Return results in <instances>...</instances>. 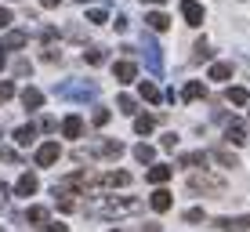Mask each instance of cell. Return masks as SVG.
I'll list each match as a JSON object with an SVG mask.
<instances>
[{"mask_svg":"<svg viewBox=\"0 0 250 232\" xmlns=\"http://www.w3.org/2000/svg\"><path fill=\"white\" fill-rule=\"evenodd\" d=\"M4 203H7V185L0 182V207H4Z\"/></svg>","mask_w":250,"mask_h":232,"instance_id":"42","label":"cell"},{"mask_svg":"<svg viewBox=\"0 0 250 232\" xmlns=\"http://www.w3.org/2000/svg\"><path fill=\"white\" fill-rule=\"evenodd\" d=\"M142 98L156 105V102H160V87H156V84H145V80H142Z\"/></svg>","mask_w":250,"mask_h":232,"instance_id":"28","label":"cell"},{"mask_svg":"<svg viewBox=\"0 0 250 232\" xmlns=\"http://www.w3.org/2000/svg\"><path fill=\"white\" fill-rule=\"evenodd\" d=\"M4 65H7V62H4V55H0V69H4Z\"/></svg>","mask_w":250,"mask_h":232,"instance_id":"49","label":"cell"},{"mask_svg":"<svg viewBox=\"0 0 250 232\" xmlns=\"http://www.w3.org/2000/svg\"><path fill=\"white\" fill-rule=\"evenodd\" d=\"M225 138H229L232 145H243V142H247V124H243V120H232L229 131H225Z\"/></svg>","mask_w":250,"mask_h":232,"instance_id":"13","label":"cell"},{"mask_svg":"<svg viewBox=\"0 0 250 232\" xmlns=\"http://www.w3.org/2000/svg\"><path fill=\"white\" fill-rule=\"evenodd\" d=\"M87 22H91V25H105V22H109L105 7H91V11H87Z\"/></svg>","mask_w":250,"mask_h":232,"instance_id":"29","label":"cell"},{"mask_svg":"<svg viewBox=\"0 0 250 232\" xmlns=\"http://www.w3.org/2000/svg\"><path fill=\"white\" fill-rule=\"evenodd\" d=\"M178 163H182V167H207V156L203 152H185Z\"/></svg>","mask_w":250,"mask_h":232,"instance_id":"26","label":"cell"},{"mask_svg":"<svg viewBox=\"0 0 250 232\" xmlns=\"http://www.w3.org/2000/svg\"><path fill=\"white\" fill-rule=\"evenodd\" d=\"M62 134H65V138H80V134H83V120L80 116H65L62 120Z\"/></svg>","mask_w":250,"mask_h":232,"instance_id":"14","label":"cell"},{"mask_svg":"<svg viewBox=\"0 0 250 232\" xmlns=\"http://www.w3.org/2000/svg\"><path fill=\"white\" fill-rule=\"evenodd\" d=\"M149 203H152V211H156V214H163V211H170V207H174V196H170L167 189H156Z\"/></svg>","mask_w":250,"mask_h":232,"instance_id":"11","label":"cell"},{"mask_svg":"<svg viewBox=\"0 0 250 232\" xmlns=\"http://www.w3.org/2000/svg\"><path fill=\"white\" fill-rule=\"evenodd\" d=\"M160 145H163V149H174V145H178V134H174V131H170V134H163Z\"/></svg>","mask_w":250,"mask_h":232,"instance_id":"35","label":"cell"},{"mask_svg":"<svg viewBox=\"0 0 250 232\" xmlns=\"http://www.w3.org/2000/svg\"><path fill=\"white\" fill-rule=\"evenodd\" d=\"M225 98L232 102V105H247V102H250V91H247V87H229Z\"/></svg>","mask_w":250,"mask_h":232,"instance_id":"21","label":"cell"},{"mask_svg":"<svg viewBox=\"0 0 250 232\" xmlns=\"http://www.w3.org/2000/svg\"><path fill=\"white\" fill-rule=\"evenodd\" d=\"M152 127H156V120H152V116H138V120H134V131H138V134H149Z\"/></svg>","mask_w":250,"mask_h":232,"instance_id":"30","label":"cell"},{"mask_svg":"<svg viewBox=\"0 0 250 232\" xmlns=\"http://www.w3.org/2000/svg\"><path fill=\"white\" fill-rule=\"evenodd\" d=\"M80 4H87V0H80Z\"/></svg>","mask_w":250,"mask_h":232,"instance_id":"50","label":"cell"},{"mask_svg":"<svg viewBox=\"0 0 250 232\" xmlns=\"http://www.w3.org/2000/svg\"><path fill=\"white\" fill-rule=\"evenodd\" d=\"M229 232H247V229H232V225H229Z\"/></svg>","mask_w":250,"mask_h":232,"instance_id":"48","label":"cell"},{"mask_svg":"<svg viewBox=\"0 0 250 232\" xmlns=\"http://www.w3.org/2000/svg\"><path fill=\"white\" fill-rule=\"evenodd\" d=\"M11 94H15V84L4 80V84H0V105H4V102H11Z\"/></svg>","mask_w":250,"mask_h":232,"instance_id":"33","label":"cell"},{"mask_svg":"<svg viewBox=\"0 0 250 232\" xmlns=\"http://www.w3.org/2000/svg\"><path fill=\"white\" fill-rule=\"evenodd\" d=\"M40 131H47V134L58 131V120H55V116H44V120H40Z\"/></svg>","mask_w":250,"mask_h":232,"instance_id":"34","label":"cell"},{"mask_svg":"<svg viewBox=\"0 0 250 232\" xmlns=\"http://www.w3.org/2000/svg\"><path fill=\"white\" fill-rule=\"evenodd\" d=\"M33 138H37V127H33V124H22L19 131H15V142H19V145H33Z\"/></svg>","mask_w":250,"mask_h":232,"instance_id":"20","label":"cell"},{"mask_svg":"<svg viewBox=\"0 0 250 232\" xmlns=\"http://www.w3.org/2000/svg\"><path fill=\"white\" fill-rule=\"evenodd\" d=\"M232 225H250V214H247V218H239V221H232Z\"/></svg>","mask_w":250,"mask_h":232,"instance_id":"46","label":"cell"},{"mask_svg":"<svg viewBox=\"0 0 250 232\" xmlns=\"http://www.w3.org/2000/svg\"><path fill=\"white\" fill-rule=\"evenodd\" d=\"M0 160H7V163H15L19 156H15V149H0Z\"/></svg>","mask_w":250,"mask_h":232,"instance_id":"41","label":"cell"},{"mask_svg":"<svg viewBox=\"0 0 250 232\" xmlns=\"http://www.w3.org/2000/svg\"><path fill=\"white\" fill-rule=\"evenodd\" d=\"M185 221H192V225H196V221H203V211H200V207H192V211H185Z\"/></svg>","mask_w":250,"mask_h":232,"instance_id":"36","label":"cell"},{"mask_svg":"<svg viewBox=\"0 0 250 232\" xmlns=\"http://www.w3.org/2000/svg\"><path fill=\"white\" fill-rule=\"evenodd\" d=\"M7 25H11V11H7V7H0V29H7Z\"/></svg>","mask_w":250,"mask_h":232,"instance_id":"38","label":"cell"},{"mask_svg":"<svg viewBox=\"0 0 250 232\" xmlns=\"http://www.w3.org/2000/svg\"><path fill=\"white\" fill-rule=\"evenodd\" d=\"M145 22H149V29H152V33H163V29L170 25V19H167L163 11H149V15H145Z\"/></svg>","mask_w":250,"mask_h":232,"instance_id":"15","label":"cell"},{"mask_svg":"<svg viewBox=\"0 0 250 232\" xmlns=\"http://www.w3.org/2000/svg\"><path fill=\"white\" fill-rule=\"evenodd\" d=\"M37 189H40L37 178H33V174H22V178H19V185H15V192H19V196H33Z\"/></svg>","mask_w":250,"mask_h":232,"instance_id":"16","label":"cell"},{"mask_svg":"<svg viewBox=\"0 0 250 232\" xmlns=\"http://www.w3.org/2000/svg\"><path fill=\"white\" fill-rule=\"evenodd\" d=\"M113 73H116V80H120V84H131L134 76H138V65L131 62V58H124V62H116V65H113Z\"/></svg>","mask_w":250,"mask_h":232,"instance_id":"10","label":"cell"},{"mask_svg":"<svg viewBox=\"0 0 250 232\" xmlns=\"http://www.w3.org/2000/svg\"><path fill=\"white\" fill-rule=\"evenodd\" d=\"M47 232H69V229H65V225H51Z\"/></svg>","mask_w":250,"mask_h":232,"instance_id":"45","label":"cell"},{"mask_svg":"<svg viewBox=\"0 0 250 232\" xmlns=\"http://www.w3.org/2000/svg\"><path fill=\"white\" fill-rule=\"evenodd\" d=\"M55 94L58 98H73V102H87L98 94V84H58Z\"/></svg>","mask_w":250,"mask_h":232,"instance_id":"2","label":"cell"},{"mask_svg":"<svg viewBox=\"0 0 250 232\" xmlns=\"http://www.w3.org/2000/svg\"><path fill=\"white\" fill-rule=\"evenodd\" d=\"M142 44H145V62H149V69H152V73H163V58H160V47L152 44L149 37H145Z\"/></svg>","mask_w":250,"mask_h":232,"instance_id":"9","label":"cell"},{"mask_svg":"<svg viewBox=\"0 0 250 232\" xmlns=\"http://www.w3.org/2000/svg\"><path fill=\"white\" fill-rule=\"evenodd\" d=\"M232 76V65L229 62H214L210 65V80H229Z\"/></svg>","mask_w":250,"mask_h":232,"instance_id":"25","label":"cell"},{"mask_svg":"<svg viewBox=\"0 0 250 232\" xmlns=\"http://www.w3.org/2000/svg\"><path fill=\"white\" fill-rule=\"evenodd\" d=\"M210 156H214V160H218V163H221V167H239V156H236V152H229V149H214V152H210Z\"/></svg>","mask_w":250,"mask_h":232,"instance_id":"19","label":"cell"},{"mask_svg":"<svg viewBox=\"0 0 250 232\" xmlns=\"http://www.w3.org/2000/svg\"><path fill=\"white\" fill-rule=\"evenodd\" d=\"M170 174H174V167H170V163H156V167H149V174H145V178H149L152 185H163Z\"/></svg>","mask_w":250,"mask_h":232,"instance_id":"12","label":"cell"},{"mask_svg":"<svg viewBox=\"0 0 250 232\" xmlns=\"http://www.w3.org/2000/svg\"><path fill=\"white\" fill-rule=\"evenodd\" d=\"M33 69V65L29 62H25V58H19V62H15V73H19V76H25V73H29Z\"/></svg>","mask_w":250,"mask_h":232,"instance_id":"37","label":"cell"},{"mask_svg":"<svg viewBox=\"0 0 250 232\" xmlns=\"http://www.w3.org/2000/svg\"><path fill=\"white\" fill-rule=\"evenodd\" d=\"M188 192H210V196H225V182L214 174H192L188 178Z\"/></svg>","mask_w":250,"mask_h":232,"instance_id":"3","label":"cell"},{"mask_svg":"<svg viewBox=\"0 0 250 232\" xmlns=\"http://www.w3.org/2000/svg\"><path fill=\"white\" fill-rule=\"evenodd\" d=\"M40 4H44V7H58L62 0H40Z\"/></svg>","mask_w":250,"mask_h":232,"instance_id":"44","label":"cell"},{"mask_svg":"<svg viewBox=\"0 0 250 232\" xmlns=\"http://www.w3.org/2000/svg\"><path fill=\"white\" fill-rule=\"evenodd\" d=\"M142 211V200H102L98 214L102 218H124V214H138Z\"/></svg>","mask_w":250,"mask_h":232,"instance_id":"1","label":"cell"},{"mask_svg":"<svg viewBox=\"0 0 250 232\" xmlns=\"http://www.w3.org/2000/svg\"><path fill=\"white\" fill-rule=\"evenodd\" d=\"M113 25H116V33H127V25H131V22H127L124 15H116V22H113Z\"/></svg>","mask_w":250,"mask_h":232,"instance_id":"39","label":"cell"},{"mask_svg":"<svg viewBox=\"0 0 250 232\" xmlns=\"http://www.w3.org/2000/svg\"><path fill=\"white\" fill-rule=\"evenodd\" d=\"M203 94H207V87H203L200 80H188L185 91H182V102H196V98H203Z\"/></svg>","mask_w":250,"mask_h":232,"instance_id":"17","label":"cell"},{"mask_svg":"<svg viewBox=\"0 0 250 232\" xmlns=\"http://www.w3.org/2000/svg\"><path fill=\"white\" fill-rule=\"evenodd\" d=\"M192 62H210V47H207V40H200V44H196V55H192Z\"/></svg>","mask_w":250,"mask_h":232,"instance_id":"31","label":"cell"},{"mask_svg":"<svg viewBox=\"0 0 250 232\" xmlns=\"http://www.w3.org/2000/svg\"><path fill=\"white\" fill-rule=\"evenodd\" d=\"M29 44V33H22V29H11L4 40H0V51H19V47H25Z\"/></svg>","mask_w":250,"mask_h":232,"instance_id":"7","label":"cell"},{"mask_svg":"<svg viewBox=\"0 0 250 232\" xmlns=\"http://www.w3.org/2000/svg\"><path fill=\"white\" fill-rule=\"evenodd\" d=\"M91 156H102V160H116V156H124V142H116V138H105V142H94Z\"/></svg>","mask_w":250,"mask_h":232,"instance_id":"4","label":"cell"},{"mask_svg":"<svg viewBox=\"0 0 250 232\" xmlns=\"http://www.w3.org/2000/svg\"><path fill=\"white\" fill-rule=\"evenodd\" d=\"M116 109H120V113H127V116H134V113H138V102L131 98V94H120V98H116Z\"/></svg>","mask_w":250,"mask_h":232,"instance_id":"22","label":"cell"},{"mask_svg":"<svg viewBox=\"0 0 250 232\" xmlns=\"http://www.w3.org/2000/svg\"><path fill=\"white\" fill-rule=\"evenodd\" d=\"M25 221H33V225H47V207H29V211H25Z\"/></svg>","mask_w":250,"mask_h":232,"instance_id":"24","label":"cell"},{"mask_svg":"<svg viewBox=\"0 0 250 232\" xmlns=\"http://www.w3.org/2000/svg\"><path fill=\"white\" fill-rule=\"evenodd\" d=\"M22 105L25 109H40V105H44V94H40L37 87H25L22 91Z\"/></svg>","mask_w":250,"mask_h":232,"instance_id":"18","label":"cell"},{"mask_svg":"<svg viewBox=\"0 0 250 232\" xmlns=\"http://www.w3.org/2000/svg\"><path fill=\"white\" fill-rule=\"evenodd\" d=\"M58 58H62V55H58L55 47H47V51H44V62H58Z\"/></svg>","mask_w":250,"mask_h":232,"instance_id":"40","label":"cell"},{"mask_svg":"<svg viewBox=\"0 0 250 232\" xmlns=\"http://www.w3.org/2000/svg\"><path fill=\"white\" fill-rule=\"evenodd\" d=\"M138 232H160V225H142Z\"/></svg>","mask_w":250,"mask_h":232,"instance_id":"43","label":"cell"},{"mask_svg":"<svg viewBox=\"0 0 250 232\" xmlns=\"http://www.w3.org/2000/svg\"><path fill=\"white\" fill-rule=\"evenodd\" d=\"M94 185H109V189L131 185V174H127V170H109V174H98V178H94Z\"/></svg>","mask_w":250,"mask_h":232,"instance_id":"6","label":"cell"},{"mask_svg":"<svg viewBox=\"0 0 250 232\" xmlns=\"http://www.w3.org/2000/svg\"><path fill=\"white\" fill-rule=\"evenodd\" d=\"M58 156H62L58 142H44V145L37 149V167H51V163H58Z\"/></svg>","mask_w":250,"mask_h":232,"instance_id":"5","label":"cell"},{"mask_svg":"<svg viewBox=\"0 0 250 232\" xmlns=\"http://www.w3.org/2000/svg\"><path fill=\"white\" fill-rule=\"evenodd\" d=\"M152 156H156V149H152V145H145V142L134 145V160H138V163H152Z\"/></svg>","mask_w":250,"mask_h":232,"instance_id":"23","label":"cell"},{"mask_svg":"<svg viewBox=\"0 0 250 232\" xmlns=\"http://www.w3.org/2000/svg\"><path fill=\"white\" fill-rule=\"evenodd\" d=\"M182 19L188 25H203V7L196 4V0H182Z\"/></svg>","mask_w":250,"mask_h":232,"instance_id":"8","label":"cell"},{"mask_svg":"<svg viewBox=\"0 0 250 232\" xmlns=\"http://www.w3.org/2000/svg\"><path fill=\"white\" fill-rule=\"evenodd\" d=\"M145 4H167V0H145Z\"/></svg>","mask_w":250,"mask_h":232,"instance_id":"47","label":"cell"},{"mask_svg":"<svg viewBox=\"0 0 250 232\" xmlns=\"http://www.w3.org/2000/svg\"><path fill=\"white\" fill-rule=\"evenodd\" d=\"M109 116H113V113H109L105 105H98V109H94V127H105V124H109Z\"/></svg>","mask_w":250,"mask_h":232,"instance_id":"32","label":"cell"},{"mask_svg":"<svg viewBox=\"0 0 250 232\" xmlns=\"http://www.w3.org/2000/svg\"><path fill=\"white\" fill-rule=\"evenodd\" d=\"M105 51H102V47H91V51H83V62H87V65H102V62H105Z\"/></svg>","mask_w":250,"mask_h":232,"instance_id":"27","label":"cell"}]
</instances>
